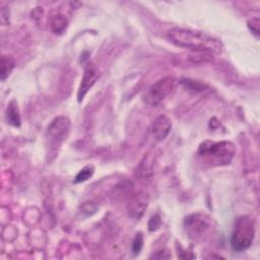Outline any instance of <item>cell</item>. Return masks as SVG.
Here are the masks:
<instances>
[{
	"label": "cell",
	"mask_w": 260,
	"mask_h": 260,
	"mask_svg": "<svg viewBox=\"0 0 260 260\" xmlns=\"http://www.w3.org/2000/svg\"><path fill=\"white\" fill-rule=\"evenodd\" d=\"M167 37L174 45L198 53H219L222 49L221 42L216 38L189 28L173 27L168 30Z\"/></svg>",
	"instance_id": "cell-1"
},
{
	"label": "cell",
	"mask_w": 260,
	"mask_h": 260,
	"mask_svg": "<svg viewBox=\"0 0 260 260\" xmlns=\"http://www.w3.org/2000/svg\"><path fill=\"white\" fill-rule=\"evenodd\" d=\"M236 152L234 144L230 141L214 142L203 141L198 147V155L211 166H224L232 161Z\"/></svg>",
	"instance_id": "cell-2"
},
{
	"label": "cell",
	"mask_w": 260,
	"mask_h": 260,
	"mask_svg": "<svg viewBox=\"0 0 260 260\" xmlns=\"http://www.w3.org/2000/svg\"><path fill=\"white\" fill-rule=\"evenodd\" d=\"M255 238L254 221L248 216H240L235 221L231 236V247L236 252H243L250 248Z\"/></svg>",
	"instance_id": "cell-3"
},
{
	"label": "cell",
	"mask_w": 260,
	"mask_h": 260,
	"mask_svg": "<svg viewBox=\"0 0 260 260\" xmlns=\"http://www.w3.org/2000/svg\"><path fill=\"white\" fill-rule=\"evenodd\" d=\"M70 129V121L66 117L55 118L47 128L46 140L51 150H55L66 139Z\"/></svg>",
	"instance_id": "cell-4"
},
{
	"label": "cell",
	"mask_w": 260,
	"mask_h": 260,
	"mask_svg": "<svg viewBox=\"0 0 260 260\" xmlns=\"http://www.w3.org/2000/svg\"><path fill=\"white\" fill-rule=\"evenodd\" d=\"M176 80L173 77H165L153 83L144 95V101L149 106L159 105L175 88Z\"/></svg>",
	"instance_id": "cell-5"
},
{
	"label": "cell",
	"mask_w": 260,
	"mask_h": 260,
	"mask_svg": "<svg viewBox=\"0 0 260 260\" xmlns=\"http://www.w3.org/2000/svg\"><path fill=\"white\" fill-rule=\"evenodd\" d=\"M209 228L210 218L205 214H191L185 219V229L191 237H201Z\"/></svg>",
	"instance_id": "cell-6"
},
{
	"label": "cell",
	"mask_w": 260,
	"mask_h": 260,
	"mask_svg": "<svg viewBox=\"0 0 260 260\" xmlns=\"http://www.w3.org/2000/svg\"><path fill=\"white\" fill-rule=\"evenodd\" d=\"M99 78V72L95 68V66L93 64H87L84 72H83V76L77 91V100L78 102H81L83 100V98L85 96V94L88 92V90L93 86V84L95 83V81Z\"/></svg>",
	"instance_id": "cell-7"
},
{
	"label": "cell",
	"mask_w": 260,
	"mask_h": 260,
	"mask_svg": "<svg viewBox=\"0 0 260 260\" xmlns=\"http://www.w3.org/2000/svg\"><path fill=\"white\" fill-rule=\"evenodd\" d=\"M149 197L146 193H138L136 194L129 204V215L134 219H139L145 209L148 206Z\"/></svg>",
	"instance_id": "cell-8"
},
{
	"label": "cell",
	"mask_w": 260,
	"mask_h": 260,
	"mask_svg": "<svg viewBox=\"0 0 260 260\" xmlns=\"http://www.w3.org/2000/svg\"><path fill=\"white\" fill-rule=\"evenodd\" d=\"M172 128V122L169 117L162 115L155 119L152 124V134L157 141L164 140Z\"/></svg>",
	"instance_id": "cell-9"
},
{
	"label": "cell",
	"mask_w": 260,
	"mask_h": 260,
	"mask_svg": "<svg viewBox=\"0 0 260 260\" xmlns=\"http://www.w3.org/2000/svg\"><path fill=\"white\" fill-rule=\"evenodd\" d=\"M6 119L7 122L13 127L20 126V115L17 107V103L15 101H11L6 109Z\"/></svg>",
	"instance_id": "cell-10"
},
{
	"label": "cell",
	"mask_w": 260,
	"mask_h": 260,
	"mask_svg": "<svg viewBox=\"0 0 260 260\" xmlns=\"http://www.w3.org/2000/svg\"><path fill=\"white\" fill-rule=\"evenodd\" d=\"M67 19L63 14H56L51 18V29L55 34H62L67 27Z\"/></svg>",
	"instance_id": "cell-11"
},
{
	"label": "cell",
	"mask_w": 260,
	"mask_h": 260,
	"mask_svg": "<svg viewBox=\"0 0 260 260\" xmlns=\"http://www.w3.org/2000/svg\"><path fill=\"white\" fill-rule=\"evenodd\" d=\"M181 84L188 90H191L194 92H202L208 88V86L205 83H202L197 80H192V79H182Z\"/></svg>",
	"instance_id": "cell-12"
},
{
	"label": "cell",
	"mask_w": 260,
	"mask_h": 260,
	"mask_svg": "<svg viewBox=\"0 0 260 260\" xmlns=\"http://www.w3.org/2000/svg\"><path fill=\"white\" fill-rule=\"evenodd\" d=\"M94 169L92 166H86L82 168L74 178V183H81L88 180L93 175Z\"/></svg>",
	"instance_id": "cell-13"
},
{
	"label": "cell",
	"mask_w": 260,
	"mask_h": 260,
	"mask_svg": "<svg viewBox=\"0 0 260 260\" xmlns=\"http://www.w3.org/2000/svg\"><path fill=\"white\" fill-rule=\"evenodd\" d=\"M13 66H14L13 62L8 57L2 56V59H1V79H2V81H4L6 79V77H8Z\"/></svg>",
	"instance_id": "cell-14"
},
{
	"label": "cell",
	"mask_w": 260,
	"mask_h": 260,
	"mask_svg": "<svg viewBox=\"0 0 260 260\" xmlns=\"http://www.w3.org/2000/svg\"><path fill=\"white\" fill-rule=\"evenodd\" d=\"M143 246V237L141 233L136 234V236L134 237L133 241H132V245H131V250L133 252L134 255L139 254V252L141 251Z\"/></svg>",
	"instance_id": "cell-15"
},
{
	"label": "cell",
	"mask_w": 260,
	"mask_h": 260,
	"mask_svg": "<svg viewBox=\"0 0 260 260\" xmlns=\"http://www.w3.org/2000/svg\"><path fill=\"white\" fill-rule=\"evenodd\" d=\"M82 213H85L86 215H91L96 211V206L92 202H85L81 206Z\"/></svg>",
	"instance_id": "cell-16"
},
{
	"label": "cell",
	"mask_w": 260,
	"mask_h": 260,
	"mask_svg": "<svg viewBox=\"0 0 260 260\" xmlns=\"http://www.w3.org/2000/svg\"><path fill=\"white\" fill-rule=\"evenodd\" d=\"M160 223H161V220H160V217L158 214H155L153 215L150 219H149V222H148V228H149V231H155L157 230L159 226H160Z\"/></svg>",
	"instance_id": "cell-17"
},
{
	"label": "cell",
	"mask_w": 260,
	"mask_h": 260,
	"mask_svg": "<svg viewBox=\"0 0 260 260\" xmlns=\"http://www.w3.org/2000/svg\"><path fill=\"white\" fill-rule=\"evenodd\" d=\"M248 26L251 29V31L256 36V38L259 37V18H253L248 22Z\"/></svg>",
	"instance_id": "cell-18"
}]
</instances>
